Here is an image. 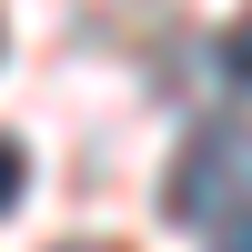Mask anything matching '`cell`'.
Returning <instances> with one entry per match:
<instances>
[{"label": "cell", "mask_w": 252, "mask_h": 252, "mask_svg": "<svg viewBox=\"0 0 252 252\" xmlns=\"http://www.w3.org/2000/svg\"><path fill=\"white\" fill-rule=\"evenodd\" d=\"M161 202H172V222H202V232H232V222L252 212V131L242 121H212V131L182 141L172 182H161Z\"/></svg>", "instance_id": "6da1fadb"}, {"label": "cell", "mask_w": 252, "mask_h": 252, "mask_svg": "<svg viewBox=\"0 0 252 252\" xmlns=\"http://www.w3.org/2000/svg\"><path fill=\"white\" fill-rule=\"evenodd\" d=\"M20 182H31V152H20L10 131H0V212H10V202H20Z\"/></svg>", "instance_id": "3957f363"}, {"label": "cell", "mask_w": 252, "mask_h": 252, "mask_svg": "<svg viewBox=\"0 0 252 252\" xmlns=\"http://www.w3.org/2000/svg\"><path fill=\"white\" fill-rule=\"evenodd\" d=\"M222 71H232V81H242V91H252V10L232 20V31H222Z\"/></svg>", "instance_id": "7a4b0ae2"}, {"label": "cell", "mask_w": 252, "mask_h": 252, "mask_svg": "<svg viewBox=\"0 0 252 252\" xmlns=\"http://www.w3.org/2000/svg\"><path fill=\"white\" fill-rule=\"evenodd\" d=\"M222 252H252V212H242V222H232V232H222Z\"/></svg>", "instance_id": "277c9868"}, {"label": "cell", "mask_w": 252, "mask_h": 252, "mask_svg": "<svg viewBox=\"0 0 252 252\" xmlns=\"http://www.w3.org/2000/svg\"><path fill=\"white\" fill-rule=\"evenodd\" d=\"M61 252H111V242H61Z\"/></svg>", "instance_id": "5b68a950"}]
</instances>
